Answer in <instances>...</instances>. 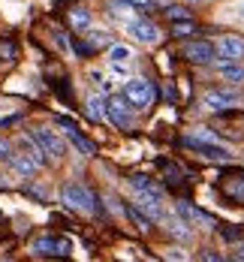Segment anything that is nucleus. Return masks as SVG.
<instances>
[{
  "mask_svg": "<svg viewBox=\"0 0 244 262\" xmlns=\"http://www.w3.org/2000/svg\"><path fill=\"white\" fill-rule=\"evenodd\" d=\"M60 199H63L66 208L81 211V214H94V211H97V196H94L84 184H66V187L60 190Z\"/></svg>",
  "mask_w": 244,
  "mask_h": 262,
  "instance_id": "f257e3e1",
  "label": "nucleus"
},
{
  "mask_svg": "<svg viewBox=\"0 0 244 262\" xmlns=\"http://www.w3.org/2000/svg\"><path fill=\"white\" fill-rule=\"evenodd\" d=\"M106 118L118 127V130L130 133L133 130V105L127 103V97H108L106 100Z\"/></svg>",
  "mask_w": 244,
  "mask_h": 262,
  "instance_id": "f03ea898",
  "label": "nucleus"
},
{
  "mask_svg": "<svg viewBox=\"0 0 244 262\" xmlns=\"http://www.w3.org/2000/svg\"><path fill=\"white\" fill-rule=\"evenodd\" d=\"M124 97H127V103L133 108H148V105H154L157 91H154V84L148 79H130L124 84Z\"/></svg>",
  "mask_w": 244,
  "mask_h": 262,
  "instance_id": "7ed1b4c3",
  "label": "nucleus"
},
{
  "mask_svg": "<svg viewBox=\"0 0 244 262\" xmlns=\"http://www.w3.org/2000/svg\"><path fill=\"white\" fill-rule=\"evenodd\" d=\"M33 256H70L73 253V241L70 238H54V235H42L30 244Z\"/></svg>",
  "mask_w": 244,
  "mask_h": 262,
  "instance_id": "20e7f679",
  "label": "nucleus"
},
{
  "mask_svg": "<svg viewBox=\"0 0 244 262\" xmlns=\"http://www.w3.org/2000/svg\"><path fill=\"white\" fill-rule=\"evenodd\" d=\"M30 139L49 154V157H54V160H60L63 154H66V145H63V139L57 136L54 130H49V127H36V130H30Z\"/></svg>",
  "mask_w": 244,
  "mask_h": 262,
  "instance_id": "39448f33",
  "label": "nucleus"
},
{
  "mask_svg": "<svg viewBox=\"0 0 244 262\" xmlns=\"http://www.w3.org/2000/svg\"><path fill=\"white\" fill-rule=\"evenodd\" d=\"M181 57L190 60V63H211V60H217L214 42H208V39H187L181 46Z\"/></svg>",
  "mask_w": 244,
  "mask_h": 262,
  "instance_id": "423d86ee",
  "label": "nucleus"
},
{
  "mask_svg": "<svg viewBox=\"0 0 244 262\" xmlns=\"http://www.w3.org/2000/svg\"><path fill=\"white\" fill-rule=\"evenodd\" d=\"M214 57L217 60H244V39L241 36H220L214 42Z\"/></svg>",
  "mask_w": 244,
  "mask_h": 262,
  "instance_id": "0eeeda50",
  "label": "nucleus"
},
{
  "mask_svg": "<svg viewBox=\"0 0 244 262\" xmlns=\"http://www.w3.org/2000/svg\"><path fill=\"white\" fill-rule=\"evenodd\" d=\"M127 33L133 36L136 42H142V46L160 42V27L154 25V21H148V18H133V21L127 25Z\"/></svg>",
  "mask_w": 244,
  "mask_h": 262,
  "instance_id": "6e6552de",
  "label": "nucleus"
},
{
  "mask_svg": "<svg viewBox=\"0 0 244 262\" xmlns=\"http://www.w3.org/2000/svg\"><path fill=\"white\" fill-rule=\"evenodd\" d=\"M57 124L63 127V133H66V139L73 142V148H79V151L84 154V157H94V154H97V145H94V142H91L87 136H81L73 118H63V115H60V118H57Z\"/></svg>",
  "mask_w": 244,
  "mask_h": 262,
  "instance_id": "1a4fd4ad",
  "label": "nucleus"
},
{
  "mask_svg": "<svg viewBox=\"0 0 244 262\" xmlns=\"http://www.w3.org/2000/svg\"><path fill=\"white\" fill-rule=\"evenodd\" d=\"M184 145L187 148H193L199 157H205V160H214V163H229L232 160V154L223 148V145H217V142H196V139H184Z\"/></svg>",
  "mask_w": 244,
  "mask_h": 262,
  "instance_id": "9d476101",
  "label": "nucleus"
},
{
  "mask_svg": "<svg viewBox=\"0 0 244 262\" xmlns=\"http://www.w3.org/2000/svg\"><path fill=\"white\" fill-rule=\"evenodd\" d=\"M202 103H205V108H211V112L235 108V105H238V94H232V91H208V94L202 97Z\"/></svg>",
  "mask_w": 244,
  "mask_h": 262,
  "instance_id": "9b49d317",
  "label": "nucleus"
},
{
  "mask_svg": "<svg viewBox=\"0 0 244 262\" xmlns=\"http://www.w3.org/2000/svg\"><path fill=\"white\" fill-rule=\"evenodd\" d=\"M175 211H178V217H184V223H202V226H214L217 220L211 217V214H205V211H199L196 205H190V202H175Z\"/></svg>",
  "mask_w": 244,
  "mask_h": 262,
  "instance_id": "f8f14e48",
  "label": "nucleus"
},
{
  "mask_svg": "<svg viewBox=\"0 0 244 262\" xmlns=\"http://www.w3.org/2000/svg\"><path fill=\"white\" fill-rule=\"evenodd\" d=\"M217 73H220L223 81H232V84H241L244 81V67L238 60H223V63L217 67Z\"/></svg>",
  "mask_w": 244,
  "mask_h": 262,
  "instance_id": "ddd939ff",
  "label": "nucleus"
},
{
  "mask_svg": "<svg viewBox=\"0 0 244 262\" xmlns=\"http://www.w3.org/2000/svg\"><path fill=\"white\" fill-rule=\"evenodd\" d=\"M9 166H12L18 175H25V178H33V172L39 169V166L27 157V154H12V157H9Z\"/></svg>",
  "mask_w": 244,
  "mask_h": 262,
  "instance_id": "4468645a",
  "label": "nucleus"
},
{
  "mask_svg": "<svg viewBox=\"0 0 244 262\" xmlns=\"http://www.w3.org/2000/svg\"><path fill=\"white\" fill-rule=\"evenodd\" d=\"M130 187H133L136 193H163L160 187L154 184V178H148V175H133L130 178Z\"/></svg>",
  "mask_w": 244,
  "mask_h": 262,
  "instance_id": "2eb2a0df",
  "label": "nucleus"
},
{
  "mask_svg": "<svg viewBox=\"0 0 244 262\" xmlns=\"http://www.w3.org/2000/svg\"><path fill=\"white\" fill-rule=\"evenodd\" d=\"M84 112H87L91 121H103V118H106V100H103V97H91L87 105H84Z\"/></svg>",
  "mask_w": 244,
  "mask_h": 262,
  "instance_id": "dca6fc26",
  "label": "nucleus"
},
{
  "mask_svg": "<svg viewBox=\"0 0 244 262\" xmlns=\"http://www.w3.org/2000/svg\"><path fill=\"white\" fill-rule=\"evenodd\" d=\"M127 214H130V220H133L142 232H148V229H151V217L139 208V205H127Z\"/></svg>",
  "mask_w": 244,
  "mask_h": 262,
  "instance_id": "f3484780",
  "label": "nucleus"
},
{
  "mask_svg": "<svg viewBox=\"0 0 244 262\" xmlns=\"http://www.w3.org/2000/svg\"><path fill=\"white\" fill-rule=\"evenodd\" d=\"M199 27H196V21L193 18H181V21H172V36H178V39H184V36H190V33H196Z\"/></svg>",
  "mask_w": 244,
  "mask_h": 262,
  "instance_id": "a211bd4d",
  "label": "nucleus"
},
{
  "mask_svg": "<svg viewBox=\"0 0 244 262\" xmlns=\"http://www.w3.org/2000/svg\"><path fill=\"white\" fill-rule=\"evenodd\" d=\"M130 57H133V52H130L127 46H108V60H112L115 67H124Z\"/></svg>",
  "mask_w": 244,
  "mask_h": 262,
  "instance_id": "6ab92c4d",
  "label": "nucleus"
},
{
  "mask_svg": "<svg viewBox=\"0 0 244 262\" xmlns=\"http://www.w3.org/2000/svg\"><path fill=\"white\" fill-rule=\"evenodd\" d=\"M27 157L33 160L36 166H49V154H46V151H42V148L30 139V136H27Z\"/></svg>",
  "mask_w": 244,
  "mask_h": 262,
  "instance_id": "aec40b11",
  "label": "nucleus"
},
{
  "mask_svg": "<svg viewBox=\"0 0 244 262\" xmlns=\"http://www.w3.org/2000/svg\"><path fill=\"white\" fill-rule=\"evenodd\" d=\"M70 25L76 30H87L91 27V12L87 9H70Z\"/></svg>",
  "mask_w": 244,
  "mask_h": 262,
  "instance_id": "412c9836",
  "label": "nucleus"
},
{
  "mask_svg": "<svg viewBox=\"0 0 244 262\" xmlns=\"http://www.w3.org/2000/svg\"><path fill=\"white\" fill-rule=\"evenodd\" d=\"M18 57V46L6 36H0V60H15Z\"/></svg>",
  "mask_w": 244,
  "mask_h": 262,
  "instance_id": "4be33fe9",
  "label": "nucleus"
},
{
  "mask_svg": "<svg viewBox=\"0 0 244 262\" xmlns=\"http://www.w3.org/2000/svg\"><path fill=\"white\" fill-rule=\"evenodd\" d=\"M87 36H91V42H87V46H91V52H94V49H100V46H112V36H108L106 30H91Z\"/></svg>",
  "mask_w": 244,
  "mask_h": 262,
  "instance_id": "5701e85b",
  "label": "nucleus"
},
{
  "mask_svg": "<svg viewBox=\"0 0 244 262\" xmlns=\"http://www.w3.org/2000/svg\"><path fill=\"white\" fill-rule=\"evenodd\" d=\"M163 15L169 18V21H181V18H190V12L184 6H175V3H169L166 9H163Z\"/></svg>",
  "mask_w": 244,
  "mask_h": 262,
  "instance_id": "b1692460",
  "label": "nucleus"
},
{
  "mask_svg": "<svg viewBox=\"0 0 244 262\" xmlns=\"http://www.w3.org/2000/svg\"><path fill=\"white\" fill-rule=\"evenodd\" d=\"M226 193H229V196H235V199H241V202H244V181H241V178L229 181V184H226Z\"/></svg>",
  "mask_w": 244,
  "mask_h": 262,
  "instance_id": "393cba45",
  "label": "nucleus"
},
{
  "mask_svg": "<svg viewBox=\"0 0 244 262\" xmlns=\"http://www.w3.org/2000/svg\"><path fill=\"white\" fill-rule=\"evenodd\" d=\"M121 6H130V9H139V12H145V9H151L154 3L151 0H118Z\"/></svg>",
  "mask_w": 244,
  "mask_h": 262,
  "instance_id": "a878e982",
  "label": "nucleus"
},
{
  "mask_svg": "<svg viewBox=\"0 0 244 262\" xmlns=\"http://www.w3.org/2000/svg\"><path fill=\"white\" fill-rule=\"evenodd\" d=\"M9 157H12V145L6 139H0V163H9Z\"/></svg>",
  "mask_w": 244,
  "mask_h": 262,
  "instance_id": "bb28decb",
  "label": "nucleus"
},
{
  "mask_svg": "<svg viewBox=\"0 0 244 262\" xmlns=\"http://www.w3.org/2000/svg\"><path fill=\"white\" fill-rule=\"evenodd\" d=\"M223 238H226V241H238L241 232H238V229H223Z\"/></svg>",
  "mask_w": 244,
  "mask_h": 262,
  "instance_id": "cd10ccee",
  "label": "nucleus"
},
{
  "mask_svg": "<svg viewBox=\"0 0 244 262\" xmlns=\"http://www.w3.org/2000/svg\"><path fill=\"white\" fill-rule=\"evenodd\" d=\"M235 259H244V247L241 250H235Z\"/></svg>",
  "mask_w": 244,
  "mask_h": 262,
  "instance_id": "c85d7f7f",
  "label": "nucleus"
},
{
  "mask_svg": "<svg viewBox=\"0 0 244 262\" xmlns=\"http://www.w3.org/2000/svg\"><path fill=\"white\" fill-rule=\"evenodd\" d=\"M151 3H160V6H169V0H151Z\"/></svg>",
  "mask_w": 244,
  "mask_h": 262,
  "instance_id": "c756f323",
  "label": "nucleus"
},
{
  "mask_svg": "<svg viewBox=\"0 0 244 262\" xmlns=\"http://www.w3.org/2000/svg\"><path fill=\"white\" fill-rule=\"evenodd\" d=\"M6 187H9V181H0V190H6Z\"/></svg>",
  "mask_w": 244,
  "mask_h": 262,
  "instance_id": "7c9ffc66",
  "label": "nucleus"
},
{
  "mask_svg": "<svg viewBox=\"0 0 244 262\" xmlns=\"http://www.w3.org/2000/svg\"><path fill=\"white\" fill-rule=\"evenodd\" d=\"M238 178H241V181H244V172H241V175H238Z\"/></svg>",
  "mask_w": 244,
  "mask_h": 262,
  "instance_id": "2f4dec72",
  "label": "nucleus"
}]
</instances>
